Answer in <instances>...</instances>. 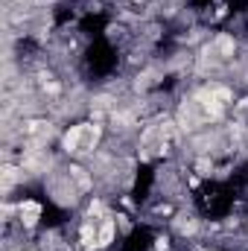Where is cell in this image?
<instances>
[{"mask_svg": "<svg viewBox=\"0 0 248 251\" xmlns=\"http://www.w3.org/2000/svg\"><path fill=\"white\" fill-rule=\"evenodd\" d=\"M18 216H21V225L32 228L38 222V216H41V204L38 201H21L18 204Z\"/></svg>", "mask_w": 248, "mask_h": 251, "instance_id": "obj_1", "label": "cell"}, {"mask_svg": "<svg viewBox=\"0 0 248 251\" xmlns=\"http://www.w3.org/2000/svg\"><path fill=\"white\" fill-rule=\"evenodd\" d=\"M111 240H114V222H111V219H105V225L99 228L97 246H99V249H105V246H111Z\"/></svg>", "mask_w": 248, "mask_h": 251, "instance_id": "obj_3", "label": "cell"}, {"mask_svg": "<svg viewBox=\"0 0 248 251\" xmlns=\"http://www.w3.org/2000/svg\"><path fill=\"white\" fill-rule=\"evenodd\" d=\"M82 137H85V123L79 126H70V131L64 134V152H70V155H76L79 149H82Z\"/></svg>", "mask_w": 248, "mask_h": 251, "instance_id": "obj_2", "label": "cell"}]
</instances>
